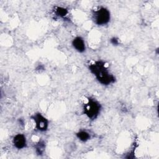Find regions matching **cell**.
<instances>
[{
  "instance_id": "obj_1",
  "label": "cell",
  "mask_w": 159,
  "mask_h": 159,
  "mask_svg": "<svg viewBox=\"0 0 159 159\" xmlns=\"http://www.w3.org/2000/svg\"><path fill=\"white\" fill-rule=\"evenodd\" d=\"M89 71L95 76L97 80L103 85H109L114 83L116 78L112 75L102 61H95L89 65Z\"/></svg>"
},
{
  "instance_id": "obj_2",
  "label": "cell",
  "mask_w": 159,
  "mask_h": 159,
  "mask_svg": "<svg viewBox=\"0 0 159 159\" xmlns=\"http://www.w3.org/2000/svg\"><path fill=\"white\" fill-rule=\"evenodd\" d=\"M101 109L99 102L92 98H89L87 102L83 106L84 114L91 120H94L98 117Z\"/></svg>"
},
{
  "instance_id": "obj_3",
  "label": "cell",
  "mask_w": 159,
  "mask_h": 159,
  "mask_svg": "<svg viewBox=\"0 0 159 159\" xmlns=\"http://www.w3.org/2000/svg\"><path fill=\"white\" fill-rule=\"evenodd\" d=\"M92 19L98 25H104L109 23L111 19V13L108 9L101 6L93 12Z\"/></svg>"
},
{
  "instance_id": "obj_4",
  "label": "cell",
  "mask_w": 159,
  "mask_h": 159,
  "mask_svg": "<svg viewBox=\"0 0 159 159\" xmlns=\"http://www.w3.org/2000/svg\"><path fill=\"white\" fill-rule=\"evenodd\" d=\"M34 120L35 129L40 132H45L48 128L49 122L48 119L40 112H37L31 116Z\"/></svg>"
},
{
  "instance_id": "obj_5",
  "label": "cell",
  "mask_w": 159,
  "mask_h": 159,
  "mask_svg": "<svg viewBox=\"0 0 159 159\" xmlns=\"http://www.w3.org/2000/svg\"><path fill=\"white\" fill-rule=\"evenodd\" d=\"M12 144L18 150L24 148L27 145L25 136L22 134H16L12 139Z\"/></svg>"
},
{
  "instance_id": "obj_6",
  "label": "cell",
  "mask_w": 159,
  "mask_h": 159,
  "mask_svg": "<svg viewBox=\"0 0 159 159\" xmlns=\"http://www.w3.org/2000/svg\"><path fill=\"white\" fill-rule=\"evenodd\" d=\"M72 45L73 48L80 53H83L86 50L84 40L80 36H77L73 39L72 40Z\"/></svg>"
},
{
  "instance_id": "obj_7",
  "label": "cell",
  "mask_w": 159,
  "mask_h": 159,
  "mask_svg": "<svg viewBox=\"0 0 159 159\" xmlns=\"http://www.w3.org/2000/svg\"><path fill=\"white\" fill-rule=\"evenodd\" d=\"M77 138L81 142H86L88 140L90 139L91 138V135L90 134L84 130H80L79 132H78L76 134Z\"/></svg>"
},
{
  "instance_id": "obj_8",
  "label": "cell",
  "mask_w": 159,
  "mask_h": 159,
  "mask_svg": "<svg viewBox=\"0 0 159 159\" xmlns=\"http://www.w3.org/2000/svg\"><path fill=\"white\" fill-rule=\"evenodd\" d=\"M55 13L57 16L60 17H65L68 14V11L66 8L62 7H57L55 9Z\"/></svg>"
},
{
  "instance_id": "obj_9",
  "label": "cell",
  "mask_w": 159,
  "mask_h": 159,
  "mask_svg": "<svg viewBox=\"0 0 159 159\" xmlns=\"http://www.w3.org/2000/svg\"><path fill=\"white\" fill-rule=\"evenodd\" d=\"M45 143L42 141L39 142L35 145V151L38 155H42L45 150Z\"/></svg>"
},
{
  "instance_id": "obj_10",
  "label": "cell",
  "mask_w": 159,
  "mask_h": 159,
  "mask_svg": "<svg viewBox=\"0 0 159 159\" xmlns=\"http://www.w3.org/2000/svg\"><path fill=\"white\" fill-rule=\"evenodd\" d=\"M111 42L112 45H117L119 44V39H117L116 37H112L111 39Z\"/></svg>"
}]
</instances>
